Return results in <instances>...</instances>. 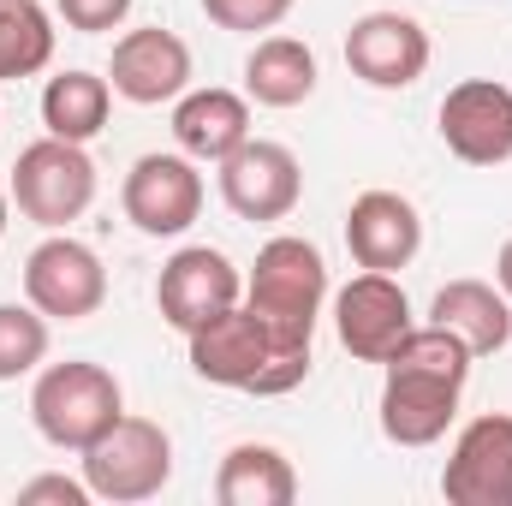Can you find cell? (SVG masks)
<instances>
[{
    "label": "cell",
    "instance_id": "cell-1",
    "mask_svg": "<svg viewBox=\"0 0 512 506\" xmlns=\"http://www.w3.org/2000/svg\"><path fill=\"white\" fill-rule=\"evenodd\" d=\"M471 346L429 322V328H411L393 358H387V381H382V435L393 447H435L453 417H459V393L471 381Z\"/></svg>",
    "mask_w": 512,
    "mask_h": 506
},
{
    "label": "cell",
    "instance_id": "cell-2",
    "mask_svg": "<svg viewBox=\"0 0 512 506\" xmlns=\"http://www.w3.org/2000/svg\"><path fill=\"white\" fill-rule=\"evenodd\" d=\"M322 304H328V262L310 239L280 233L256 251V268L245 280V310L262 316L274 352H310Z\"/></svg>",
    "mask_w": 512,
    "mask_h": 506
},
{
    "label": "cell",
    "instance_id": "cell-3",
    "mask_svg": "<svg viewBox=\"0 0 512 506\" xmlns=\"http://www.w3.org/2000/svg\"><path fill=\"white\" fill-rule=\"evenodd\" d=\"M30 417H36V429H42L48 447L84 453V447H96L126 417V399H120L114 370H102L90 358H66V364H48L36 376V387H30Z\"/></svg>",
    "mask_w": 512,
    "mask_h": 506
},
{
    "label": "cell",
    "instance_id": "cell-4",
    "mask_svg": "<svg viewBox=\"0 0 512 506\" xmlns=\"http://www.w3.org/2000/svg\"><path fill=\"white\" fill-rule=\"evenodd\" d=\"M12 203L24 209V221L60 233L96 203V161L84 155V143L42 137L12 161Z\"/></svg>",
    "mask_w": 512,
    "mask_h": 506
},
{
    "label": "cell",
    "instance_id": "cell-5",
    "mask_svg": "<svg viewBox=\"0 0 512 506\" xmlns=\"http://www.w3.org/2000/svg\"><path fill=\"white\" fill-rule=\"evenodd\" d=\"M167 477H173V441L149 417H120L96 447H84V483L96 501H149L167 489Z\"/></svg>",
    "mask_w": 512,
    "mask_h": 506
},
{
    "label": "cell",
    "instance_id": "cell-6",
    "mask_svg": "<svg viewBox=\"0 0 512 506\" xmlns=\"http://www.w3.org/2000/svg\"><path fill=\"white\" fill-rule=\"evenodd\" d=\"M24 298L48 322H84L108 298V268L72 233H48L36 251L24 256Z\"/></svg>",
    "mask_w": 512,
    "mask_h": 506
},
{
    "label": "cell",
    "instance_id": "cell-7",
    "mask_svg": "<svg viewBox=\"0 0 512 506\" xmlns=\"http://www.w3.org/2000/svg\"><path fill=\"white\" fill-rule=\"evenodd\" d=\"M126 221L149 239H179L197 215H203V173L197 161L179 149V155H137L126 173Z\"/></svg>",
    "mask_w": 512,
    "mask_h": 506
},
{
    "label": "cell",
    "instance_id": "cell-8",
    "mask_svg": "<svg viewBox=\"0 0 512 506\" xmlns=\"http://www.w3.org/2000/svg\"><path fill=\"white\" fill-rule=\"evenodd\" d=\"M411 328H417V322H411V298H405V286H399L393 274L364 268V274H352V280L334 292V334H340V346H346L358 364H387L393 346H399Z\"/></svg>",
    "mask_w": 512,
    "mask_h": 506
},
{
    "label": "cell",
    "instance_id": "cell-9",
    "mask_svg": "<svg viewBox=\"0 0 512 506\" xmlns=\"http://www.w3.org/2000/svg\"><path fill=\"white\" fill-rule=\"evenodd\" d=\"M221 197L239 221H286L304 197V167L286 143L245 137L227 161H221Z\"/></svg>",
    "mask_w": 512,
    "mask_h": 506
},
{
    "label": "cell",
    "instance_id": "cell-10",
    "mask_svg": "<svg viewBox=\"0 0 512 506\" xmlns=\"http://www.w3.org/2000/svg\"><path fill=\"white\" fill-rule=\"evenodd\" d=\"M239 298H245V274L233 268L227 251H209V245H185V251L161 268V280H155L161 322H173L179 334L203 328L209 316L233 310Z\"/></svg>",
    "mask_w": 512,
    "mask_h": 506
},
{
    "label": "cell",
    "instance_id": "cell-11",
    "mask_svg": "<svg viewBox=\"0 0 512 506\" xmlns=\"http://www.w3.org/2000/svg\"><path fill=\"white\" fill-rule=\"evenodd\" d=\"M441 143L465 167L512 161V90L495 78H465L441 96Z\"/></svg>",
    "mask_w": 512,
    "mask_h": 506
},
{
    "label": "cell",
    "instance_id": "cell-12",
    "mask_svg": "<svg viewBox=\"0 0 512 506\" xmlns=\"http://www.w3.org/2000/svg\"><path fill=\"white\" fill-rule=\"evenodd\" d=\"M441 495L453 506H512V417L489 411L471 417L453 441V459L441 471Z\"/></svg>",
    "mask_w": 512,
    "mask_h": 506
},
{
    "label": "cell",
    "instance_id": "cell-13",
    "mask_svg": "<svg viewBox=\"0 0 512 506\" xmlns=\"http://www.w3.org/2000/svg\"><path fill=\"white\" fill-rule=\"evenodd\" d=\"M346 66L370 90H411L429 72V30L405 12H364L346 30Z\"/></svg>",
    "mask_w": 512,
    "mask_h": 506
},
{
    "label": "cell",
    "instance_id": "cell-14",
    "mask_svg": "<svg viewBox=\"0 0 512 506\" xmlns=\"http://www.w3.org/2000/svg\"><path fill=\"white\" fill-rule=\"evenodd\" d=\"M108 84H114V96H126L137 108L179 102V96L191 90V48H185L173 30H161V24L126 30V36L114 42Z\"/></svg>",
    "mask_w": 512,
    "mask_h": 506
},
{
    "label": "cell",
    "instance_id": "cell-15",
    "mask_svg": "<svg viewBox=\"0 0 512 506\" xmlns=\"http://www.w3.org/2000/svg\"><path fill=\"white\" fill-rule=\"evenodd\" d=\"M185 340H191V370H197V376L215 381V387H239V393H251L256 376H262L268 358H274V340H268L262 316L245 310V304L209 316V322L191 328Z\"/></svg>",
    "mask_w": 512,
    "mask_h": 506
},
{
    "label": "cell",
    "instance_id": "cell-16",
    "mask_svg": "<svg viewBox=\"0 0 512 506\" xmlns=\"http://www.w3.org/2000/svg\"><path fill=\"white\" fill-rule=\"evenodd\" d=\"M346 251L358 256V268L393 274L423 251V215L399 191H364L346 209Z\"/></svg>",
    "mask_w": 512,
    "mask_h": 506
},
{
    "label": "cell",
    "instance_id": "cell-17",
    "mask_svg": "<svg viewBox=\"0 0 512 506\" xmlns=\"http://www.w3.org/2000/svg\"><path fill=\"white\" fill-rule=\"evenodd\" d=\"M173 137L191 161H227L245 137H251V102L233 96V90H185L173 102Z\"/></svg>",
    "mask_w": 512,
    "mask_h": 506
},
{
    "label": "cell",
    "instance_id": "cell-18",
    "mask_svg": "<svg viewBox=\"0 0 512 506\" xmlns=\"http://www.w3.org/2000/svg\"><path fill=\"white\" fill-rule=\"evenodd\" d=\"M429 322L453 328L471 346V358H495L512 340V304L507 292L489 286V280H447L435 292V304H429Z\"/></svg>",
    "mask_w": 512,
    "mask_h": 506
},
{
    "label": "cell",
    "instance_id": "cell-19",
    "mask_svg": "<svg viewBox=\"0 0 512 506\" xmlns=\"http://www.w3.org/2000/svg\"><path fill=\"white\" fill-rule=\"evenodd\" d=\"M215 501L221 506H292L298 501V471L286 465L280 447L239 441L221 471H215Z\"/></svg>",
    "mask_w": 512,
    "mask_h": 506
},
{
    "label": "cell",
    "instance_id": "cell-20",
    "mask_svg": "<svg viewBox=\"0 0 512 506\" xmlns=\"http://www.w3.org/2000/svg\"><path fill=\"white\" fill-rule=\"evenodd\" d=\"M245 90L262 108H298L316 90V54L298 36H262L245 60Z\"/></svg>",
    "mask_w": 512,
    "mask_h": 506
},
{
    "label": "cell",
    "instance_id": "cell-21",
    "mask_svg": "<svg viewBox=\"0 0 512 506\" xmlns=\"http://www.w3.org/2000/svg\"><path fill=\"white\" fill-rule=\"evenodd\" d=\"M108 108H114V84L96 72H60L42 90V126L48 137H66V143H90L108 126Z\"/></svg>",
    "mask_w": 512,
    "mask_h": 506
},
{
    "label": "cell",
    "instance_id": "cell-22",
    "mask_svg": "<svg viewBox=\"0 0 512 506\" xmlns=\"http://www.w3.org/2000/svg\"><path fill=\"white\" fill-rule=\"evenodd\" d=\"M54 60V18L36 0H0V84L36 78Z\"/></svg>",
    "mask_w": 512,
    "mask_h": 506
},
{
    "label": "cell",
    "instance_id": "cell-23",
    "mask_svg": "<svg viewBox=\"0 0 512 506\" xmlns=\"http://www.w3.org/2000/svg\"><path fill=\"white\" fill-rule=\"evenodd\" d=\"M48 358V316L36 304H0V381L30 376Z\"/></svg>",
    "mask_w": 512,
    "mask_h": 506
},
{
    "label": "cell",
    "instance_id": "cell-24",
    "mask_svg": "<svg viewBox=\"0 0 512 506\" xmlns=\"http://www.w3.org/2000/svg\"><path fill=\"white\" fill-rule=\"evenodd\" d=\"M298 0H203L209 24L221 30H239V36H256V30H274Z\"/></svg>",
    "mask_w": 512,
    "mask_h": 506
},
{
    "label": "cell",
    "instance_id": "cell-25",
    "mask_svg": "<svg viewBox=\"0 0 512 506\" xmlns=\"http://www.w3.org/2000/svg\"><path fill=\"white\" fill-rule=\"evenodd\" d=\"M60 6V18L72 24V30H84V36H102V30H114V24H126L131 0H54Z\"/></svg>",
    "mask_w": 512,
    "mask_h": 506
},
{
    "label": "cell",
    "instance_id": "cell-26",
    "mask_svg": "<svg viewBox=\"0 0 512 506\" xmlns=\"http://www.w3.org/2000/svg\"><path fill=\"white\" fill-rule=\"evenodd\" d=\"M18 501L24 506H90V483H72V477H30L24 489H18Z\"/></svg>",
    "mask_w": 512,
    "mask_h": 506
},
{
    "label": "cell",
    "instance_id": "cell-27",
    "mask_svg": "<svg viewBox=\"0 0 512 506\" xmlns=\"http://www.w3.org/2000/svg\"><path fill=\"white\" fill-rule=\"evenodd\" d=\"M495 286L507 292V304H512V239L501 245V256H495Z\"/></svg>",
    "mask_w": 512,
    "mask_h": 506
},
{
    "label": "cell",
    "instance_id": "cell-28",
    "mask_svg": "<svg viewBox=\"0 0 512 506\" xmlns=\"http://www.w3.org/2000/svg\"><path fill=\"white\" fill-rule=\"evenodd\" d=\"M0 239H6V191H0Z\"/></svg>",
    "mask_w": 512,
    "mask_h": 506
}]
</instances>
